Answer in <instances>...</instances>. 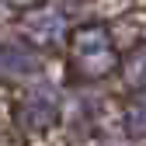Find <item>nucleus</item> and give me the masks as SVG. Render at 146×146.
I'll list each match as a JSON object with an SVG mask.
<instances>
[{
	"label": "nucleus",
	"instance_id": "f257e3e1",
	"mask_svg": "<svg viewBox=\"0 0 146 146\" xmlns=\"http://www.w3.org/2000/svg\"><path fill=\"white\" fill-rule=\"evenodd\" d=\"M70 59H73V70L87 80H98V77H108L115 66H118V56H115V42H111V31L104 25H84L73 31L70 38Z\"/></svg>",
	"mask_w": 146,
	"mask_h": 146
},
{
	"label": "nucleus",
	"instance_id": "f03ea898",
	"mask_svg": "<svg viewBox=\"0 0 146 146\" xmlns=\"http://www.w3.org/2000/svg\"><path fill=\"white\" fill-rule=\"evenodd\" d=\"M125 125H129V132H132V136L146 139V87L132 94L129 108H125Z\"/></svg>",
	"mask_w": 146,
	"mask_h": 146
},
{
	"label": "nucleus",
	"instance_id": "7ed1b4c3",
	"mask_svg": "<svg viewBox=\"0 0 146 146\" xmlns=\"http://www.w3.org/2000/svg\"><path fill=\"white\" fill-rule=\"evenodd\" d=\"M7 7H14V11H28V7H35L38 0H4Z\"/></svg>",
	"mask_w": 146,
	"mask_h": 146
}]
</instances>
